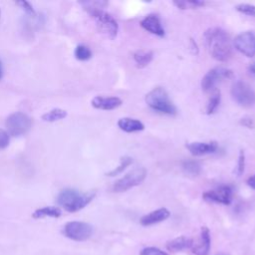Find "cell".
<instances>
[{
	"label": "cell",
	"mask_w": 255,
	"mask_h": 255,
	"mask_svg": "<svg viewBox=\"0 0 255 255\" xmlns=\"http://www.w3.org/2000/svg\"><path fill=\"white\" fill-rule=\"evenodd\" d=\"M204 41L210 56L219 61L229 60L232 54V45L227 32L218 27H212L204 32Z\"/></svg>",
	"instance_id": "cell-1"
},
{
	"label": "cell",
	"mask_w": 255,
	"mask_h": 255,
	"mask_svg": "<svg viewBox=\"0 0 255 255\" xmlns=\"http://www.w3.org/2000/svg\"><path fill=\"white\" fill-rule=\"evenodd\" d=\"M173 4L178 8V9H193V8H198V7H202L205 5L204 1H200V0H177V1H173Z\"/></svg>",
	"instance_id": "cell-25"
},
{
	"label": "cell",
	"mask_w": 255,
	"mask_h": 255,
	"mask_svg": "<svg viewBox=\"0 0 255 255\" xmlns=\"http://www.w3.org/2000/svg\"><path fill=\"white\" fill-rule=\"evenodd\" d=\"M89 2H94V1H85V2H82V3H81V4H82V5H83V6H84V5H85V4H86V3H89ZM97 2H101V3H102V4H103V5H104V7H105V6H106V5H107V4H106V2H103V1H97Z\"/></svg>",
	"instance_id": "cell-34"
},
{
	"label": "cell",
	"mask_w": 255,
	"mask_h": 255,
	"mask_svg": "<svg viewBox=\"0 0 255 255\" xmlns=\"http://www.w3.org/2000/svg\"><path fill=\"white\" fill-rule=\"evenodd\" d=\"M140 255H167L164 251L155 247H146L141 250Z\"/></svg>",
	"instance_id": "cell-31"
},
{
	"label": "cell",
	"mask_w": 255,
	"mask_h": 255,
	"mask_svg": "<svg viewBox=\"0 0 255 255\" xmlns=\"http://www.w3.org/2000/svg\"><path fill=\"white\" fill-rule=\"evenodd\" d=\"M3 77V66H2V62L0 61V80Z\"/></svg>",
	"instance_id": "cell-35"
},
{
	"label": "cell",
	"mask_w": 255,
	"mask_h": 255,
	"mask_svg": "<svg viewBox=\"0 0 255 255\" xmlns=\"http://www.w3.org/2000/svg\"><path fill=\"white\" fill-rule=\"evenodd\" d=\"M204 200L223 205H229L233 197V189L230 185H220L207 190L202 194Z\"/></svg>",
	"instance_id": "cell-11"
},
{
	"label": "cell",
	"mask_w": 255,
	"mask_h": 255,
	"mask_svg": "<svg viewBox=\"0 0 255 255\" xmlns=\"http://www.w3.org/2000/svg\"><path fill=\"white\" fill-rule=\"evenodd\" d=\"M153 59V53L149 50H137L133 54V61L138 68L146 67Z\"/></svg>",
	"instance_id": "cell-20"
},
{
	"label": "cell",
	"mask_w": 255,
	"mask_h": 255,
	"mask_svg": "<svg viewBox=\"0 0 255 255\" xmlns=\"http://www.w3.org/2000/svg\"><path fill=\"white\" fill-rule=\"evenodd\" d=\"M94 196V192L82 193L73 188H66L58 194L57 202L65 210L69 212H76L87 206Z\"/></svg>",
	"instance_id": "cell-3"
},
{
	"label": "cell",
	"mask_w": 255,
	"mask_h": 255,
	"mask_svg": "<svg viewBox=\"0 0 255 255\" xmlns=\"http://www.w3.org/2000/svg\"><path fill=\"white\" fill-rule=\"evenodd\" d=\"M181 168L186 175L198 176L201 171V166L196 160H184L181 164Z\"/></svg>",
	"instance_id": "cell-21"
},
{
	"label": "cell",
	"mask_w": 255,
	"mask_h": 255,
	"mask_svg": "<svg viewBox=\"0 0 255 255\" xmlns=\"http://www.w3.org/2000/svg\"><path fill=\"white\" fill-rule=\"evenodd\" d=\"M62 214V211L59 207L56 206H45V207H41L36 209L33 214L32 217L35 219H40V218H44V217H53V218H58L60 217Z\"/></svg>",
	"instance_id": "cell-19"
},
{
	"label": "cell",
	"mask_w": 255,
	"mask_h": 255,
	"mask_svg": "<svg viewBox=\"0 0 255 255\" xmlns=\"http://www.w3.org/2000/svg\"><path fill=\"white\" fill-rule=\"evenodd\" d=\"M169 215H170L169 210L164 207H161V208L155 209V210L143 215L140 218L139 222L143 226H149V225L164 221L165 219H167L169 217Z\"/></svg>",
	"instance_id": "cell-16"
},
{
	"label": "cell",
	"mask_w": 255,
	"mask_h": 255,
	"mask_svg": "<svg viewBox=\"0 0 255 255\" xmlns=\"http://www.w3.org/2000/svg\"><path fill=\"white\" fill-rule=\"evenodd\" d=\"M186 148L188 151L195 156H201L205 154H210L214 153L217 148H218V143L217 141H193V142H188L186 144Z\"/></svg>",
	"instance_id": "cell-13"
},
{
	"label": "cell",
	"mask_w": 255,
	"mask_h": 255,
	"mask_svg": "<svg viewBox=\"0 0 255 255\" xmlns=\"http://www.w3.org/2000/svg\"><path fill=\"white\" fill-rule=\"evenodd\" d=\"M219 104H220V92L215 90L213 93H211V96L207 102L206 110H205L206 114L212 115L213 113H215V111L219 107Z\"/></svg>",
	"instance_id": "cell-23"
},
{
	"label": "cell",
	"mask_w": 255,
	"mask_h": 255,
	"mask_svg": "<svg viewBox=\"0 0 255 255\" xmlns=\"http://www.w3.org/2000/svg\"><path fill=\"white\" fill-rule=\"evenodd\" d=\"M9 141H10V136L8 131L0 128V149L7 147L9 144Z\"/></svg>",
	"instance_id": "cell-30"
},
{
	"label": "cell",
	"mask_w": 255,
	"mask_h": 255,
	"mask_svg": "<svg viewBox=\"0 0 255 255\" xmlns=\"http://www.w3.org/2000/svg\"><path fill=\"white\" fill-rule=\"evenodd\" d=\"M235 9L244 14V15H247V16H252V17H255V5L253 4H248V3H241V4H238Z\"/></svg>",
	"instance_id": "cell-27"
},
{
	"label": "cell",
	"mask_w": 255,
	"mask_h": 255,
	"mask_svg": "<svg viewBox=\"0 0 255 255\" xmlns=\"http://www.w3.org/2000/svg\"><path fill=\"white\" fill-rule=\"evenodd\" d=\"M5 125L9 134L14 136H19L29 131L32 122H31V119L24 113L16 112L11 114L6 119Z\"/></svg>",
	"instance_id": "cell-8"
},
{
	"label": "cell",
	"mask_w": 255,
	"mask_h": 255,
	"mask_svg": "<svg viewBox=\"0 0 255 255\" xmlns=\"http://www.w3.org/2000/svg\"><path fill=\"white\" fill-rule=\"evenodd\" d=\"M235 49L242 55L252 58L255 56V33L244 31L238 34L233 41Z\"/></svg>",
	"instance_id": "cell-10"
},
{
	"label": "cell",
	"mask_w": 255,
	"mask_h": 255,
	"mask_svg": "<svg viewBox=\"0 0 255 255\" xmlns=\"http://www.w3.org/2000/svg\"><path fill=\"white\" fill-rule=\"evenodd\" d=\"M249 71H250V73H251L252 75L255 76V62H253V63L249 66Z\"/></svg>",
	"instance_id": "cell-33"
},
{
	"label": "cell",
	"mask_w": 255,
	"mask_h": 255,
	"mask_svg": "<svg viewBox=\"0 0 255 255\" xmlns=\"http://www.w3.org/2000/svg\"><path fill=\"white\" fill-rule=\"evenodd\" d=\"M233 73L230 69L224 67H215L209 70L201 80V88L205 93H213L218 83L230 79Z\"/></svg>",
	"instance_id": "cell-5"
},
{
	"label": "cell",
	"mask_w": 255,
	"mask_h": 255,
	"mask_svg": "<svg viewBox=\"0 0 255 255\" xmlns=\"http://www.w3.org/2000/svg\"><path fill=\"white\" fill-rule=\"evenodd\" d=\"M146 177V169L144 167H136L123 177L118 179L114 185L113 190L115 192H124L127 191L138 184H140Z\"/></svg>",
	"instance_id": "cell-6"
},
{
	"label": "cell",
	"mask_w": 255,
	"mask_h": 255,
	"mask_svg": "<svg viewBox=\"0 0 255 255\" xmlns=\"http://www.w3.org/2000/svg\"><path fill=\"white\" fill-rule=\"evenodd\" d=\"M0 14H1V10H0Z\"/></svg>",
	"instance_id": "cell-36"
},
{
	"label": "cell",
	"mask_w": 255,
	"mask_h": 255,
	"mask_svg": "<svg viewBox=\"0 0 255 255\" xmlns=\"http://www.w3.org/2000/svg\"><path fill=\"white\" fill-rule=\"evenodd\" d=\"M93 227L91 224L83 221H70L64 226L66 237L75 241H86L91 237Z\"/></svg>",
	"instance_id": "cell-9"
},
{
	"label": "cell",
	"mask_w": 255,
	"mask_h": 255,
	"mask_svg": "<svg viewBox=\"0 0 255 255\" xmlns=\"http://www.w3.org/2000/svg\"><path fill=\"white\" fill-rule=\"evenodd\" d=\"M231 96L243 108H251L255 105V91L243 81H236L232 85Z\"/></svg>",
	"instance_id": "cell-7"
},
{
	"label": "cell",
	"mask_w": 255,
	"mask_h": 255,
	"mask_svg": "<svg viewBox=\"0 0 255 255\" xmlns=\"http://www.w3.org/2000/svg\"><path fill=\"white\" fill-rule=\"evenodd\" d=\"M146 105L154 112L173 116L176 114V108L170 101L166 91L161 87H156L145 95Z\"/></svg>",
	"instance_id": "cell-4"
},
{
	"label": "cell",
	"mask_w": 255,
	"mask_h": 255,
	"mask_svg": "<svg viewBox=\"0 0 255 255\" xmlns=\"http://www.w3.org/2000/svg\"><path fill=\"white\" fill-rule=\"evenodd\" d=\"M67 117V112L62 109H53L42 116V120L45 122H56Z\"/></svg>",
	"instance_id": "cell-22"
},
{
	"label": "cell",
	"mask_w": 255,
	"mask_h": 255,
	"mask_svg": "<svg viewBox=\"0 0 255 255\" xmlns=\"http://www.w3.org/2000/svg\"><path fill=\"white\" fill-rule=\"evenodd\" d=\"M247 185L249 187H251L252 189H255V174L251 175L248 179H247Z\"/></svg>",
	"instance_id": "cell-32"
},
{
	"label": "cell",
	"mask_w": 255,
	"mask_h": 255,
	"mask_svg": "<svg viewBox=\"0 0 255 255\" xmlns=\"http://www.w3.org/2000/svg\"><path fill=\"white\" fill-rule=\"evenodd\" d=\"M16 4H17L18 6H20V8H21L22 10H24L27 14L32 15V16L35 15V10H34L33 6H32L29 2H27V1H25V0H21V1H17Z\"/></svg>",
	"instance_id": "cell-29"
},
{
	"label": "cell",
	"mask_w": 255,
	"mask_h": 255,
	"mask_svg": "<svg viewBox=\"0 0 255 255\" xmlns=\"http://www.w3.org/2000/svg\"><path fill=\"white\" fill-rule=\"evenodd\" d=\"M192 241L193 240L191 238H188L186 236H179V237H176V238L170 240L169 242H167L166 248L172 252L182 251L184 249L190 248L192 245Z\"/></svg>",
	"instance_id": "cell-18"
},
{
	"label": "cell",
	"mask_w": 255,
	"mask_h": 255,
	"mask_svg": "<svg viewBox=\"0 0 255 255\" xmlns=\"http://www.w3.org/2000/svg\"><path fill=\"white\" fill-rule=\"evenodd\" d=\"M75 57L80 61H87L92 57V51L85 45H78L75 49Z\"/></svg>",
	"instance_id": "cell-26"
},
{
	"label": "cell",
	"mask_w": 255,
	"mask_h": 255,
	"mask_svg": "<svg viewBox=\"0 0 255 255\" xmlns=\"http://www.w3.org/2000/svg\"><path fill=\"white\" fill-rule=\"evenodd\" d=\"M91 104L95 109L111 111L119 108L123 104V101L118 97L97 96L92 100Z\"/></svg>",
	"instance_id": "cell-15"
},
{
	"label": "cell",
	"mask_w": 255,
	"mask_h": 255,
	"mask_svg": "<svg viewBox=\"0 0 255 255\" xmlns=\"http://www.w3.org/2000/svg\"><path fill=\"white\" fill-rule=\"evenodd\" d=\"M132 161H133V160H132V158H131L130 156L125 155V156L121 157V159H120V164H119L116 168H114V169H112L111 171L107 172V175H108V176H116V175L122 173L128 166H129V165L132 163Z\"/></svg>",
	"instance_id": "cell-24"
},
{
	"label": "cell",
	"mask_w": 255,
	"mask_h": 255,
	"mask_svg": "<svg viewBox=\"0 0 255 255\" xmlns=\"http://www.w3.org/2000/svg\"><path fill=\"white\" fill-rule=\"evenodd\" d=\"M84 8L94 19L98 30L110 39L116 38L119 32V24L116 19L106 12L103 8L104 5L101 2H89L84 5Z\"/></svg>",
	"instance_id": "cell-2"
},
{
	"label": "cell",
	"mask_w": 255,
	"mask_h": 255,
	"mask_svg": "<svg viewBox=\"0 0 255 255\" xmlns=\"http://www.w3.org/2000/svg\"><path fill=\"white\" fill-rule=\"evenodd\" d=\"M118 127L126 132H134L144 129V125L136 119L122 118L118 121Z\"/></svg>",
	"instance_id": "cell-17"
},
{
	"label": "cell",
	"mask_w": 255,
	"mask_h": 255,
	"mask_svg": "<svg viewBox=\"0 0 255 255\" xmlns=\"http://www.w3.org/2000/svg\"><path fill=\"white\" fill-rule=\"evenodd\" d=\"M140 26L142 29L145 31L156 35L158 37H163L164 36V29L161 25L160 19L157 15L155 14H149L145 16L141 21H140Z\"/></svg>",
	"instance_id": "cell-14"
},
{
	"label": "cell",
	"mask_w": 255,
	"mask_h": 255,
	"mask_svg": "<svg viewBox=\"0 0 255 255\" xmlns=\"http://www.w3.org/2000/svg\"><path fill=\"white\" fill-rule=\"evenodd\" d=\"M191 249L195 255H208L210 250V233L207 227H201L199 237L195 242L192 241Z\"/></svg>",
	"instance_id": "cell-12"
},
{
	"label": "cell",
	"mask_w": 255,
	"mask_h": 255,
	"mask_svg": "<svg viewBox=\"0 0 255 255\" xmlns=\"http://www.w3.org/2000/svg\"><path fill=\"white\" fill-rule=\"evenodd\" d=\"M244 168H245V152H244V150L241 149L239 151L238 161H237V166H236V171H235L237 176H240L244 172Z\"/></svg>",
	"instance_id": "cell-28"
}]
</instances>
